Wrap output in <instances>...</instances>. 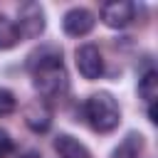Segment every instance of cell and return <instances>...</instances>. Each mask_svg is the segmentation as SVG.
Instances as JSON below:
<instances>
[{"mask_svg":"<svg viewBox=\"0 0 158 158\" xmlns=\"http://www.w3.org/2000/svg\"><path fill=\"white\" fill-rule=\"evenodd\" d=\"M84 114L86 121L91 123L94 131L99 133H109L121 123V109L118 101L114 99V94L109 91H96L84 101Z\"/></svg>","mask_w":158,"mask_h":158,"instance_id":"1","label":"cell"},{"mask_svg":"<svg viewBox=\"0 0 158 158\" xmlns=\"http://www.w3.org/2000/svg\"><path fill=\"white\" fill-rule=\"evenodd\" d=\"M44 10L40 2H22L17 10V20H15V30L20 37L25 40H35L44 32Z\"/></svg>","mask_w":158,"mask_h":158,"instance_id":"2","label":"cell"},{"mask_svg":"<svg viewBox=\"0 0 158 158\" xmlns=\"http://www.w3.org/2000/svg\"><path fill=\"white\" fill-rule=\"evenodd\" d=\"M35 77V89L40 91V96L44 99H54V96H62L69 86V79H67V72H64V64L62 67H49V69H40L32 74Z\"/></svg>","mask_w":158,"mask_h":158,"instance_id":"3","label":"cell"},{"mask_svg":"<svg viewBox=\"0 0 158 158\" xmlns=\"http://www.w3.org/2000/svg\"><path fill=\"white\" fill-rule=\"evenodd\" d=\"M101 22L111 30H123L126 25H131L133 15H136V5L128 0H114V2H104L101 5Z\"/></svg>","mask_w":158,"mask_h":158,"instance_id":"4","label":"cell"},{"mask_svg":"<svg viewBox=\"0 0 158 158\" xmlns=\"http://www.w3.org/2000/svg\"><path fill=\"white\" fill-rule=\"evenodd\" d=\"M74 62H77V69L84 79L94 81L104 74V59H101V52L96 44H81L74 54Z\"/></svg>","mask_w":158,"mask_h":158,"instance_id":"5","label":"cell"},{"mask_svg":"<svg viewBox=\"0 0 158 158\" xmlns=\"http://www.w3.org/2000/svg\"><path fill=\"white\" fill-rule=\"evenodd\" d=\"M94 25H96V17L86 7H72L62 17V27H64V32L69 37H84V35H89L94 30Z\"/></svg>","mask_w":158,"mask_h":158,"instance_id":"6","label":"cell"},{"mask_svg":"<svg viewBox=\"0 0 158 158\" xmlns=\"http://www.w3.org/2000/svg\"><path fill=\"white\" fill-rule=\"evenodd\" d=\"M49 67H62V47L57 42H44L27 54V69L32 74Z\"/></svg>","mask_w":158,"mask_h":158,"instance_id":"7","label":"cell"},{"mask_svg":"<svg viewBox=\"0 0 158 158\" xmlns=\"http://www.w3.org/2000/svg\"><path fill=\"white\" fill-rule=\"evenodd\" d=\"M54 151L59 153V158H91L89 148L69 133H59L54 138Z\"/></svg>","mask_w":158,"mask_h":158,"instance_id":"8","label":"cell"},{"mask_svg":"<svg viewBox=\"0 0 158 158\" xmlns=\"http://www.w3.org/2000/svg\"><path fill=\"white\" fill-rule=\"evenodd\" d=\"M25 123L32 128V131H47L49 128V123H52V114H49V109H47V104L44 101H32L27 109H25Z\"/></svg>","mask_w":158,"mask_h":158,"instance_id":"9","label":"cell"},{"mask_svg":"<svg viewBox=\"0 0 158 158\" xmlns=\"http://www.w3.org/2000/svg\"><path fill=\"white\" fill-rule=\"evenodd\" d=\"M141 153H143V136L136 133V131H131V133H126V138L114 148L111 158H141Z\"/></svg>","mask_w":158,"mask_h":158,"instance_id":"10","label":"cell"},{"mask_svg":"<svg viewBox=\"0 0 158 158\" xmlns=\"http://www.w3.org/2000/svg\"><path fill=\"white\" fill-rule=\"evenodd\" d=\"M138 96H141L148 106L156 104V99H158V74H156L153 69L146 72V74L138 79Z\"/></svg>","mask_w":158,"mask_h":158,"instance_id":"11","label":"cell"},{"mask_svg":"<svg viewBox=\"0 0 158 158\" xmlns=\"http://www.w3.org/2000/svg\"><path fill=\"white\" fill-rule=\"evenodd\" d=\"M15 109H17V99H15V94H12L10 89L0 86V116H10Z\"/></svg>","mask_w":158,"mask_h":158,"instance_id":"12","label":"cell"},{"mask_svg":"<svg viewBox=\"0 0 158 158\" xmlns=\"http://www.w3.org/2000/svg\"><path fill=\"white\" fill-rule=\"evenodd\" d=\"M12 151H15V143H12L10 133L5 128H0V158H7Z\"/></svg>","mask_w":158,"mask_h":158,"instance_id":"13","label":"cell"},{"mask_svg":"<svg viewBox=\"0 0 158 158\" xmlns=\"http://www.w3.org/2000/svg\"><path fill=\"white\" fill-rule=\"evenodd\" d=\"M25 158H37V156H32V153H30V156H25Z\"/></svg>","mask_w":158,"mask_h":158,"instance_id":"14","label":"cell"}]
</instances>
